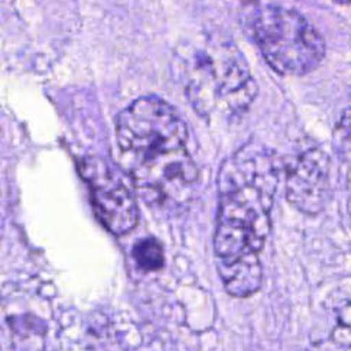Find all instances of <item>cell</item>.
<instances>
[{
    "instance_id": "6da1fadb",
    "label": "cell",
    "mask_w": 351,
    "mask_h": 351,
    "mask_svg": "<svg viewBox=\"0 0 351 351\" xmlns=\"http://www.w3.org/2000/svg\"><path fill=\"white\" fill-rule=\"evenodd\" d=\"M120 164L146 202L180 206L198 181L188 151V129L171 104L159 97H141L117 116Z\"/></svg>"
},
{
    "instance_id": "7a4b0ae2",
    "label": "cell",
    "mask_w": 351,
    "mask_h": 351,
    "mask_svg": "<svg viewBox=\"0 0 351 351\" xmlns=\"http://www.w3.org/2000/svg\"><path fill=\"white\" fill-rule=\"evenodd\" d=\"M279 180L276 156L265 146L249 143L220 169V206L214 252L219 274L259 261L271 232V210Z\"/></svg>"
},
{
    "instance_id": "3957f363",
    "label": "cell",
    "mask_w": 351,
    "mask_h": 351,
    "mask_svg": "<svg viewBox=\"0 0 351 351\" xmlns=\"http://www.w3.org/2000/svg\"><path fill=\"white\" fill-rule=\"evenodd\" d=\"M185 78L188 99L204 117L245 112L258 93L245 57L227 39L198 47L186 62Z\"/></svg>"
},
{
    "instance_id": "277c9868",
    "label": "cell",
    "mask_w": 351,
    "mask_h": 351,
    "mask_svg": "<svg viewBox=\"0 0 351 351\" xmlns=\"http://www.w3.org/2000/svg\"><path fill=\"white\" fill-rule=\"evenodd\" d=\"M247 29L266 62L282 75L311 73L326 56L321 34L292 9L256 6L247 16Z\"/></svg>"
},
{
    "instance_id": "5b68a950",
    "label": "cell",
    "mask_w": 351,
    "mask_h": 351,
    "mask_svg": "<svg viewBox=\"0 0 351 351\" xmlns=\"http://www.w3.org/2000/svg\"><path fill=\"white\" fill-rule=\"evenodd\" d=\"M80 172L90 186L93 210L99 221L114 236L132 232L138 224L139 211L126 180L96 156L83 159Z\"/></svg>"
},
{
    "instance_id": "8992f818",
    "label": "cell",
    "mask_w": 351,
    "mask_h": 351,
    "mask_svg": "<svg viewBox=\"0 0 351 351\" xmlns=\"http://www.w3.org/2000/svg\"><path fill=\"white\" fill-rule=\"evenodd\" d=\"M328 155L314 147L296 158L285 169V195L304 214L317 215L331 198Z\"/></svg>"
},
{
    "instance_id": "52a82bcc",
    "label": "cell",
    "mask_w": 351,
    "mask_h": 351,
    "mask_svg": "<svg viewBox=\"0 0 351 351\" xmlns=\"http://www.w3.org/2000/svg\"><path fill=\"white\" fill-rule=\"evenodd\" d=\"M335 326L326 340L314 343L309 351H351V302L335 311Z\"/></svg>"
},
{
    "instance_id": "ba28073f",
    "label": "cell",
    "mask_w": 351,
    "mask_h": 351,
    "mask_svg": "<svg viewBox=\"0 0 351 351\" xmlns=\"http://www.w3.org/2000/svg\"><path fill=\"white\" fill-rule=\"evenodd\" d=\"M133 258L145 272H156L165 265L164 249L154 237L138 241L133 247Z\"/></svg>"
},
{
    "instance_id": "9c48e42d",
    "label": "cell",
    "mask_w": 351,
    "mask_h": 351,
    "mask_svg": "<svg viewBox=\"0 0 351 351\" xmlns=\"http://www.w3.org/2000/svg\"><path fill=\"white\" fill-rule=\"evenodd\" d=\"M339 133L341 134L343 141L351 143V107L348 110L344 112V114L341 117L340 126H339Z\"/></svg>"
},
{
    "instance_id": "30bf717a",
    "label": "cell",
    "mask_w": 351,
    "mask_h": 351,
    "mask_svg": "<svg viewBox=\"0 0 351 351\" xmlns=\"http://www.w3.org/2000/svg\"><path fill=\"white\" fill-rule=\"evenodd\" d=\"M334 2L339 3V5H350L351 0H334Z\"/></svg>"
}]
</instances>
